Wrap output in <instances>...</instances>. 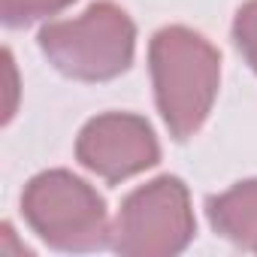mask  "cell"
<instances>
[{"mask_svg": "<svg viewBox=\"0 0 257 257\" xmlns=\"http://www.w3.org/2000/svg\"><path fill=\"white\" fill-rule=\"evenodd\" d=\"M194 236L188 191L179 179H155L124 200L115 248L121 254H176Z\"/></svg>", "mask_w": 257, "mask_h": 257, "instance_id": "cell-4", "label": "cell"}, {"mask_svg": "<svg viewBox=\"0 0 257 257\" xmlns=\"http://www.w3.org/2000/svg\"><path fill=\"white\" fill-rule=\"evenodd\" d=\"M73 0H0V10H4V22L19 28L46 16H55L58 10L70 7Z\"/></svg>", "mask_w": 257, "mask_h": 257, "instance_id": "cell-7", "label": "cell"}, {"mask_svg": "<svg viewBox=\"0 0 257 257\" xmlns=\"http://www.w3.org/2000/svg\"><path fill=\"white\" fill-rule=\"evenodd\" d=\"M218 52L185 28H167L152 40V76L158 106L176 140L206 121L218 91Z\"/></svg>", "mask_w": 257, "mask_h": 257, "instance_id": "cell-1", "label": "cell"}, {"mask_svg": "<svg viewBox=\"0 0 257 257\" xmlns=\"http://www.w3.org/2000/svg\"><path fill=\"white\" fill-rule=\"evenodd\" d=\"M0 254H25V245H16V233H13V227L7 224L4 227V233H0Z\"/></svg>", "mask_w": 257, "mask_h": 257, "instance_id": "cell-10", "label": "cell"}, {"mask_svg": "<svg viewBox=\"0 0 257 257\" xmlns=\"http://www.w3.org/2000/svg\"><path fill=\"white\" fill-rule=\"evenodd\" d=\"M209 218L218 233L236 245L257 251V182H242L209 203Z\"/></svg>", "mask_w": 257, "mask_h": 257, "instance_id": "cell-6", "label": "cell"}, {"mask_svg": "<svg viewBox=\"0 0 257 257\" xmlns=\"http://www.w3.org/2000/svg\"><path fill=\"white\" fill-rule=\"evenodd\" d=\"M76 155L91 173L106 182H121L158 161V143L143 118L112 112L94 118L82 131Z\"/></svg>", "mask_w": 257, "mask_h": 257, "instance_id": "cell-5", "label": "cell"}, {"mask_svg": "<svg viewBox=\"0 0 257 257\" xmlns=\"http://www.w3.org/2000/svg\"><path fill=\"white\" fill-rule=\"evenodd\" d=\"M233 34H236V43H239L242 55L257 70V0H251V4H245L239 10L236 25H233Z\"/></svg>", "mask_w": 257, "mask_h": 257, "instance_id": "cell-8", "label": "cell"}, {"mask_svg": "<svg viewBox=\"0 0 257 257\" xmlns=\"http://www.w3.org/2000/svg\"><path fill=\"white\" fill-rule=\"evenodd\" d=\"M40 46L61 73L100 82L131 67L134 25L115 4H94L79 19L43 28Z\"/></svg>", "mask_w": 257, "mask_h": 257, "instance_id": "cell-2", "label": "cell"}, {"mask_svg": "<svg viewBox=\"0 0 257 257\" xmlns=\"http://www.w3.org/2000/svg\"><path fill=\"white\" fill-rule=\"evenodd\" d=\"M22 209L28 224L55 248L94 251L109 239L103 200L91 185L64 170L37 176L22 197Z\"/></svg>", "mask_w": 257, "mask_h": 257, "instance_id": "cell-3", "label": "cell"}, {"mask_svg": "<svg viewBox=\"0 0 257 257\" xmlns=\"http://www.w3.org/2000/svg\"><path fill=\"white\" fill-rule=\"evenodd\" d=\"M4 70H7V109H4V118L10 121L13 112H16V94H19V76H16V67H13V55L7 52L4 55Z\"/></svg>", "mask_w": 257, "mask_h": 257, "instance_id": "cell-9", "label": "cell"}]
</instances>
